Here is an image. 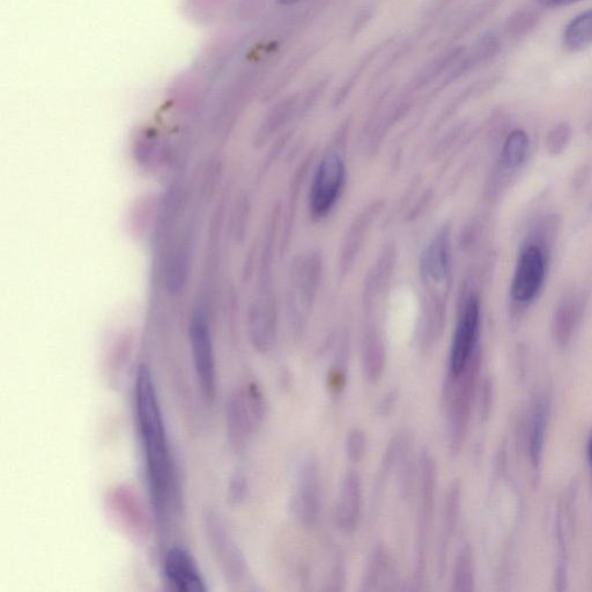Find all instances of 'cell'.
Returning a JSON list of instances; mask_svg holds the SVG:
<instances>
[{"label":"cell","instance_id":"cell-13","mask_svg":"<svg viewBox=\"0 0 592 592\" xmlns=\"http://www.w3.org/2000/svg\"><path fill=\"white\" fill-rule=\"evenodd\" d=\"M461 503V484L455 481V483L451 484L448 488L446 498H444L443 502L438 554H436V559H438V565H436V567H438L439 576H443L444 573H446L448 547L450 539L453 537L456 530L458 520H460Z\"/></svg>","mask_w":592,"mask_h":592},{"label":"cell","instance_id":"cell-3","mask_svg":"<svg viewBox=\"0 0 592 592\" xmlns=\"http://www.w3.org/2000/svg\"><path fill=\"white\" fill-rule=\"evenodd\" d=\"M268 402L256 382H247L234 390L226 406L227 438L235 450L246 448L251 435L262 427Z\"/></svg>","mask_w":592,"mask_h":592},{"label":"cell","instance_id":"cell-31","mask_svg":"<svg viewBox=\"0 0 592 592\" xmlns=\"http://www.w3.org/2000/svg\"><path fill=\"white\" fill-rule=\"evenodd\" d=\"M281 2H283L285 4H292V3L298 2V0H281Z\"/></svg>","mask_w":592,"mask_h":592},{"label":"cell","instance_id":"cell-22","mask_svg":"<svg viewBox=\"0 0 592 592\" xmlns=\"http://www.w3.org/2000/svg\"><path fill=\"white\" fill-rule=\"evenodd\" d=\"M529 148V137L523 130H515L506 139L502 151V165L506 169H517L525 158Z\"/></svg>","mask_w":592,"mask_h":592},{"label":"cell","instance_id":"cell-18","mask_svg":"<svg viewBox=\"0 0 592 592\" xmlns=\"http://www.w3.org/2000/svg\"><path fill=\"white\" fill-rule=\"evenodd\" d=\"M190 265V251L187 242H180L172 251H170L167 262L166 277L169 290L180 292L187 281Z\"/></svg>","mask_w":592,"mask_h":592},{"label":"cell","instance_id":"cell-27","mask_svg":"<svg viewBox=\"0 0 592 592\" xmlns=\"http://www.w3.org/2000/svg\"><path fill=\"white\" fill-rule=\"evenodd\" d=\"M345 560L343 554L336 552L335 558L332 561L331 574L329 580L328 590L340 591L344 589L345 584Z\"/></svg>","mask_w":592,"mask_h":592},{"label":"cell","instance_id":"cell-15","mask_svg":"<svg viewBox=\"0 0 592 592\" xmlns=\"http://www.w3.org/2000/svg\"><path fill=\"white\" fill-rule=\"evenodd\" d=\"M582 312L583 299L580 295H567L559 302L552 321L553 337L558 344L566 345L571 340Z\"/></svg>","mask_w":592,"mask_h":592},{"label":"cell","instance_id":"cell-10","mask_svg":"<svg viewBox=\"0 0 592 592\" xmlns=\"http://www.w3.org/2000/svg\"><path fill=\"white\" fill-rule=\"evenodd\" d=\"M162 574L168 588L177 592H206L207 586L201 569L184 547L174 546L165 555Z\"/></svg>","mask_w":592,"mask_h":592},{"label":"cell","instance_id":"cell-23","mask_svg":"<svg viewBox=\"0 0 592 592\" xmlns=\"http://www.w3.org/2000/svg\"><path fill=\"white\" fill-rule=\"evenodd\" d=\"M547 420V406L544 402H540L536 406L534 419L531 423L530 432V451L532 461L536 464L539 462L540 455H542L543 443L545 438V427Z\"/></svg>","mask_w":592,"mask_h":592},{"label":"cell","instance_id":"cell-2","mask_svg":"<svg viewBox=\"0 0 592 592\" xmlns=\"http://www.w3.org/2000/svg\"><path fill=\"white\" fill-rule=\"evenodd\" d=\"M480 359L473 357L464 372L447 375L443 386V405L447 416V432L450 453H460L468 432L473 397H475Z\"/></svg>","mask_w":592,"mask_h":592},{"label":"cell","instance_id":"cell-5","mask_svg":"<svg viewBox=\"0 0 592 592\" xmlns=\"http://www.w3.org/2000/svg\"><path fill=\"white\" fill-rule=\"evenodd\" d=\"M189 342L199 389L207 401H212L217 395V365L209 320L201 310L191 316Z\"/></svg>","mask_w":592,"mask_h":592},{"label":"cell","instance_id":"cell-12","mask_svg":"<svg viewBox=\"0 0 592 592\" xmlns=\"http://www.w3.org/2000/svg\"><path fill=\"white\" fill-rule=\"evenodd\" d=\"M362 515V481L355 470L347 471L340 483L335 505L336 527L351 535L358 529Z\"/></svg>","mask_w":592,"mask_h":592},{"label":"cell","instance_id":"cell-19","mask_svg":"<svg viewBox=\"0 0 592 592\" xmlns=\"http://www.w3.org/2000/svg\"><path fill=\"white\" fill-rule=\"evenodd\" d=\"M362 369L368 383L376 384L381 381L386 369V351L381 340L375 335H369L366 339Z\"/></svg>","mask_w":592,"mask_h":592},{"label":"cell","instance_id":"cell-4","mask_svg":"<svg viewBox=\"0 0 592 592\" xmlns=\"http://www.w3.org/2000/svg\"><path fill=\"white\" fill-rule=\"evenodd\" d=\"M436 486H438V466L428 451L419 458L418 510L416 560H414V584L421 589L426 579L429 537L433 527L436 505Z\"/></svg>","mask_w":592,"mask_h":592},{"label":"cell","instance_id":"cell-16","mask_svg":"<svg viewBox=\"0 0 592 592\" xmlns=\"http://www.w3.org/2000/svg\"><path fill=\"white\" fill-rule=\"evenodd\" d=\"M411 442L406 435H402L401 448L395 470L397 473L398 492L404 500L410 499L413 491L418 487L419 462L416 465L412 455Z\"/></svg>","mask_w":592,"mask_h":592},{"label":"cell","instance_id":"cell-20","mask_svg":"<svg viewBox=\"0 0 592 592\" xmlns=\"http://www.w3.org/2000/svg\"><path fill=\"white\" fill-rule=\"evenodd\" d=\"M564 44L568 50L580 51L592 44V10L575 17L565 28Z\"/></svg>","mask_w":592,"mask_h":592},{"label":"cell","instance_id":"cell-24","mask_svg":"<svg viewBox=\"0 0 592 592\" xmlns=\"http://www.w3.org/2000/svg\"><path fill=\"white\" fill-rule=\"evenodd\" d=\"M368 440L365 431L361 428H352L346 435L345 453L347 460L353 464H359L364 461L367 455Z\"/></svg>","mask_w":592,"mask_h":592},{"label":"cell","instance_id":"cell-17","mask_svg":"<svg viewBox=\"0 0 592 592\" xmlns=\"http://www.w3.org/2000/svg\"><path fill=\"white\" fill-rule=\"evenodd\" d=\"M421 270L429 280L440 283L447 277L448 272V238L447 233L442 231L429 244L423 259H421Z\"/></svg>","mask_w":592,"mask_h":592},{"label":"cell","instance_id":"cell-30","mask_svg":"<svg viewBox=\"0 0 592 592\" xmlns=\"http://www.w3.org/2000/svg\"><path fill=\"white\" fill-rule=\"evenodd\" d=\"M588 457H589V462L592 466V433H591L589 441H588Z\"/></svg>","mask_w":592,"mask_h":592},{"label":"cell","instance_id":"cell-26","mask_svg":"<svg viewBox=\"0 0 592 592\" xmlns=\"http://www.w3.org/2000/svg\"><path fill=\"white\" fill-rule=\"evenodd\" d=\"M248 479L242 471L233 473L228 484V499L233 505H240L247 498L248 494Z\"/></svg>","mask_w":592,"mask_h":592},{"label":"cell","instance_id":"cell-25","mask_svg":"<svg viewBox=\"0 0 592 592\" xmlns=\"http://www.w3.org/2000/svg\"><path fill=\"white\" fill-rule=\"evenodd\" d=\"M573 136L571 125L562 122L549 132L546 137V150L551 155H559L564 153L571 143Z\"/></svg>","mask_w":592,"mask_h":592},{"label":"cell","instance_id":"cell-8","mask_svg":"<svg viewBox=\"0 0 592 592\" xmlns=\"http://www.w3.org/2000/svg\"><path fill=\"white\" fill-rule=\"evenodd\" d=\"M480 310L476 298L465 303L451 344L448 375L457 376L464 372L477 354Z\"/></svg>","mask_w":592,"mask_h":592},{"label":"cell","instance_id":"cell-14","mask_svg":"<svg viewBox=\"0 0 592 592\" xmlns=\"http://www.w3.org/2000/svg\"><path fill=\"white\" fill-rule=\"evenodd\" d=\"M396 581L394 560L386 546L377 544L369 554L361 579V591L389 590Z\"/></svg>","mask_w":592,"mask_h":592},{"label":"cell","instance_id":"cell-9","mask_svg":"<svg viewBox=\"0 0 592 592\" xmlns=\"http://www.w3.org/2000/svg\"><path fill=\"white\" fill-rule=\"evenodd\" d=\"M546 258L540 244L530 242L518 257L512 283V296L518 303H529L536 298L544 285Z\"/></svg>","mask_w":592,"mask_h":592},{"label":"cell","instance_id":"cell-6","mask_svg":"<svg viewBox=\"0 0 592 592\" xmlns=\"http://www.w3.org/2000/svg\"><path fill=\"white\" fill-rule=\"evenodd\" d=\"M291 510L295 521L303 529H314L320 520L321 473L313 455L303 458L296 470Z\"/></svg>","mask_w":592,"mask_h":592},{"label":"cell","instance_id":"cell-29","mask_svg":"<svg viewBox=\"0 0 592 592\" xmlns=\"http://www.w3.org/2000/svg\"><path fill=\"white\" fill-rule=\"evenodd\" d=\"M537 2L546 7V9H559V7L573 5L581 0H537Z\"/></svg>","mask_w":592,"mask_h":592},{"label":"cell","instance_id":"cell-1","mask_svg":"<svg viewBox=\"0 0 592 592\" xmlns=\"http://www.w3.org/2000/svg\"><path fill=\"white\" fill-rule=\"evenodd\" d=\"M133 397L152 510L157 520L166 523L181 506V485L157 388L145 365L138 367Z\"/></svg>","mask_w":592,"mask_h":592},{"label":"cell","instance_id":"cell-7","mask_svg":"<svg viewBox=\"0 0 592 592\" xmlns=\"http://www.w3.org/2000/svg\"><path fill=\"white\" fill-rule=\"evenodd\" d=\"M204 524L207 540L221 572L229 584L241 586L248 580L249 568L239 545L235 543L231 532L217 513H206Z\"/></svg>","mask_w":592,"mask_h":592},{"label":"cell","instance_id":"cell-21","mask_svg":"<svg viewBox=\"0 0 592 592\" xmlns=\"http://www.w3.org/2000/svg\"><path fill=\"white\" fill-rule=\"evenodd\" d=\"M475 589V561L469 545L458 552L453 568V590L469 592Z\"/></svg>","mask_w":592,"mask_h":592},{"label":"cell","instance_id":"cell-11","mask_svg":"<svg viewBox=\"0 0 592 592\" xmlns=\"http://www.w3.org/2000/svg\"><path fill=\"white\" fill-rule=\"evenodd\" d=\"M345 169L336 154L325 157L318 167L312 191V209L317 216H324L335 205L344 183Z\"/></svg>","mask_w":592,"mask_h":592},{"label":"cell","instance_id":"cell-28","mask_svg":"<svg viewBox=\"0 0 592 592\" xmlns=\"http://www.w3.org/2000/svg\"><path fill=\"white\" fill-rule=\"evenodd\" d=\"M398 401L397 391H390L386 396L382 398L379 406H377V414L380 417H387L395 409Z\"/></svg>","mask_w":592,"mask_h":592}]
</instances>
